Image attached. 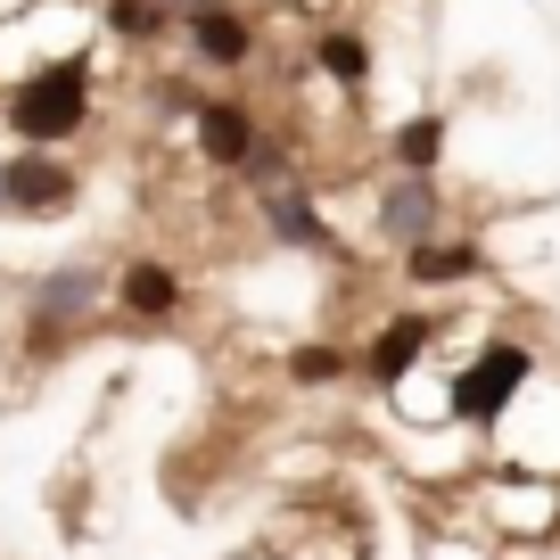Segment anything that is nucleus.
Returning a JSON list of instances; mask_svg holds the SVG:
<instances>
[{
  "label": "nucleus",
  "instance_id": "obj_1",
  "mask_svg": "<svg viewBox=\"0 0 560 560\" xmlns=\"http://www.w3.org/2000/svg\"><path fill=\"white\" fill-rule=\"evenodd\" d=\"M91 116H100V50L0 83V132H9V149H58L67 158L74 140L91 132Z\"/></svg>",
  "mask_w": 560,
  "mask_h": 560
},
{
  "label": "nucleus",
  "instance_id": "obj_2",
  "mask_svg": "<svg viewBox=\"0 0 560 560\" xmlns=\"http://www.w3.org/2000/svg\"><path fill=\"white\" fill-rule=\"evenodd\" d=\"M544 371V354L527 347L520 330H487L470 354H462L454 371H445V387H454V429H470L478 445L503 429V412L520 404V387Z\"/></svg>",
  "mask_w": 560,
  "mask_h": 560
},
{
  "label": "nucleus",
  "instance_id": "obj_3",
  "mask_svg": "<svg viewBox=\"0 0 560 560\" xmlns=\"http://www.w3.org/2000/svg\"><path fill=\"white\" fill-rule=\"evenodd\" d=\"M462 511H470L494 544H560V478H527V470L478 462V470L462 478Z\"/></svg>",
  "mask_w": 560,
  "mask_h": 560
},
{
  "label": "nucleus",
  "instance_id": "obj_4",
  "mask_svg": "<svg viewBox=\"0 0 560 560\" xmlns=\"http://www.w3.org/2000/svg\"><path fill=\"white\" fill-rule=\"evenodd\" d=\"M478 462L527 470V478H560V371H536V380L520 387V404H511L503 429L478 445Z\"/></svg>",
  "mask_w": 560,
  "mask_h": 560
},
{
  "label": "nucleus",
  "instance_id": "obj_5",
  "mask_svg": "<svg viewBox=\"0 0 560 560\" xmlns=\"http://www.w3.org/2000/svg\"><path fill=\"white\" fill-rule=\"evenodd\" d=\"M445 354V314H429V305H396V314H380L363 330V347H354V380L363 387H396V380H412L420 363H438Z\"/></svg>",
  "mask_w": 560,
  "mask_h": 560
},
{
  "label": "nucleus",
  "instance_id": "obj_6",
  "mask_svg": "<svg viewBox=\"0 0 560 560\" xmlns=\"http://www.w3.org/2000/svg\"><path fill=\"white\" fill-rule=\"evenodd\" d=\"M438 231H454V198H445L438 174H380V190H371V247L412 256Z\"/></svg>",
  "mask_w": 560,
  "mask_h": 560
},
{
  "label": "nucleus",
  "instance_id": "obj_7",
  "mask_svg": "<svg viewBox=\"0 0 560 560\" xmlns=\"http://www.w3.org/2000/svg\"><path fill=\"white\" fill-rule=\"evenodd\" d=\"M247 214L264 223V240L289 247V256H322V264H354V247L338 240L330 207H322L314 182H272V190H247Z\"/></svg>",
  "mask_w": 560,
  "mask_h": 560
},
{
  "label": "nucleus",
  "instance_id": "obj_8",
  "mask_svg": "<svg viewBox=\"0 0 560 560\" xmlns=\"http://www.w3.org/2000/svg\"><path fill=\"white\" fill-rule=\"evenodd\" d=\"M174 9V42L198 74H247L256 67V18L240 0H165Z\"/></svg>",
  "mask_w": 560,
  "mask_h": 560
},
{
  "label": "nucleus",
  "instance_id": "obj_9",
  "mask_svg": "<svg viewBox=\"0 0 560 560\" xmlns=\"http://www.w3.org/2000/svg\"><path fill=\"white\" fill-rule=\"evenodd\" d=\"M0 190H9V223H67L83 207V165L58 149H0Z\"/></svg>",
  "mask_w": 560,
  "mask_h": 560
},
{
  "label": "nucleus",
  "instance_id": "obj_10",
  "mask_svg": "<svg viewBox=\"0 0 560 560\" xmlns=\"http://www.w3.org/2000/svg\"><path fill=\"white\" fill-rule=\"evenodd\" d=\"M107 289H116V264H100V256L50 264V272L25 280V322H50V330L83 338L91 322H107Z\"/></svg>",
  "mask_w": 560,
  "mask_h": 560
},
{
  "label": "nucleus",
  "instance_id": "obj_11",
  "mask_svg": "<svg viewBox=\"0 0 560 560\" xmlns=\"http://www.w3.org/2000/svg\"><path fill=\"white\" fill-rule=\"evenodd\" d=\"M182 305H190V272L174 256H124L116 289H107V314L132 322V330H174Z\"/></svg>",
  "mask_w": 560,
  "mask_h": 560
},
{
  "label": "nucleus",
  "instance_id": "obj_12",
  "mask_svg": "<svg viewBox=\"0 0 560 560\" xmlns=\"http://www.w3.org/2000/svg\"><path fill=\"white\" fill-rule=\"evenodd\" d=\"M487 272H494V256H487L478 231H438V240H420L412 256H396V280L412 298H462V289H478Z\"/></svg>",
  "mask_w": 560,
  "mask_h": 560
},
{
  "label": "nucleus",
  "instance_id": "obj_13",
  "mask_svg": "<svg viewBox=\"0 0 560 560\" xmlns=\"http://www.w3.org/2000/svg\"><path fill=\"white\" fill-rule=\"evenodd\" d=\"M264 140H272V124H264L247 100H231V91H207V107L190 116V149L214 165V174H231V182L247 174V158H256Z\"/></svg>",
  "mask_w": 560,
  "mask_h": 560
},
{
  "label": "nucleus",
  "instance_id": "obj_14",
  "mask_svg": "<svg viewBox=\"0 0 560 560\" xmlns=\"http://www.w3.org/2000/svg\"><path fill=\"white\" fill-rule=\"evenodd\" d=\"M305 67H314L330 91L363 100L371 74H380V50H371V34H363L354 18H330V25H314V50H305Z\"/></svg>",
  "mask_w": 560,
  "mask_h": 560
},
{
  "label": "nucleus",
  "instance_id": "obj_15",
  "mask_svg": "<svg viewBox=\"0 0 560 560\" xmlns=\"http://www.w3.org/2000/svg\"><path fill=\"white\" fill-rule=\"evenodd\" d=\"M280 380L298 387V396H330V387L354 380V347L338 330H314V338H298V347L280 354Z\"/></svg>",
  "mask_w": 560,
  "mask_h": 560
},
{
  "label": "nucleus",
  "instance_id": "obj_16",
  "mask_svg": "<svg viewBox=\"0 0 560 560\" xmlns=\"http://www.w3.org/2000/svg\"><path fill=\"white\" fill-rule=\"evenodd\" d=\"M445 140H454L445 107H412V116L387 132V174H445Z\"/></svg>",
  "mask_w": 560,
  "mask_h": 560
},
{
  "label": "nucleus",
  "instance_id": "obj_17",
  "mask_svg": "<svg viewBox=\"0 0 560 560\" xmlns=\"http://www.w3.org/2000/svg\"><path fill=\"white\" fill-rule=\"evenodd\" d=\"M100 34L116 50H158V42H174V9L165 0H100Z\"/></svg>",
  "mask_w": 560,
  "mask_h": 560
},
{
  "label": "nucleus",
  "instance_id": "obj_18",
  "mask_svg": "<svg viewBox=\"0 0 560 560\" xmlns=\"http://www.w3.org/2000/svg\"><path fill=\"white\" fill-rule=\"evenodd\" d=\"M387 412L412 420V429H454V387H445V371L420 363L412 380H396V387H387Z\"/></svg>",
  "mask_w": 560,
  "mask_h": 560
},
{
  "label": "nucleus",
  "instance_id": "obj_19",
  "mask_svg": "<svg viewBox=\"0 0 560 560\" xmlns=\"http://www.w3.org/2000/svg\"><path fill=\"white\" fill-rule=\"evenodd\" d=\"M412 552H420V560H494V536H487L478 520H429Z\"/></svg>",
  "mask_w": 560,
  "mask_h": 560
}]
</instances>
